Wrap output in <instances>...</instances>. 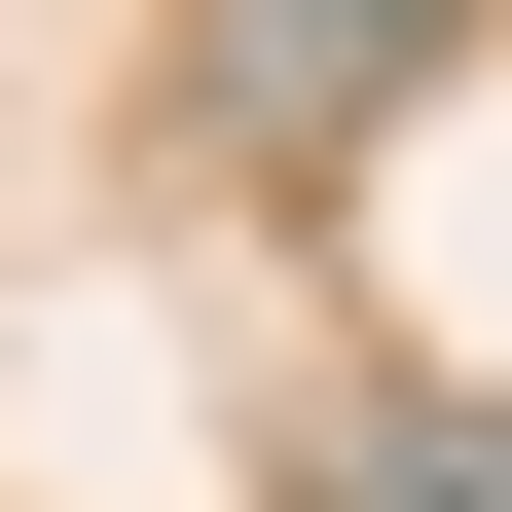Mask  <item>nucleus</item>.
<instances>
[{
    "instance_id": "obj_2",
    "label": "nucleus",
    "mask_w": 512,
    "mask_h": 512,
    "mask_svg": "<svg viewBox=\"0 0 512 512\" xmlns=\"http://www.w3.org/2000/svg\"><path fill=\"white\" fill-rule=\"evenodd\" d=\"M330 512H512V403H330Z\"/></svg>"
},
{
    "instance_id": "obj_1",
    "label": "nucleus",
    "mask_w": 512,
    "mask_h": 512,
    "mask_svg": "<svg viewBox=\"0 0 512 512\" xmlns=\"http://www.w3.org/2000/svg\"><path fill=\"white\" fill-rule=\"evenodd\" d=\"M439 37H476V0H220V110H256V147H293V110H403Z\"/></svg>"
}]
</instances>
